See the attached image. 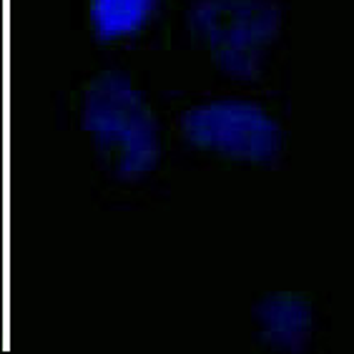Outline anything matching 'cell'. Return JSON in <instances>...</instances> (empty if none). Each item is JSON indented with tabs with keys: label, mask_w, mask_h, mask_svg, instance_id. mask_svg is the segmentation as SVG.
Here are the masks:
<instances>
[{
	"label": "cell",
	"mask_w": 354,
	"mask_h": 354,
	"mask_svg": "<svg viewBox=\"0 0 354 354\" xmlns=\"http://www.w3.org/2000/svg\"><path fill=\"white\" fill-rule=\"evenodd\" d=\"M81 129L109 171L121 181H141L164 158L161 126L149 98L123 71H103L81 98Z\"/></svg>",
	"instance_id": "obj_1"
},
{
	"label": "cell",
	"mask_w": 354,
	"mask_h": 354,
	"mask_svg": "<svg viewBox=\"0 0 354 354\" xmlns=\"http://www.w3.org/2000/svg\"><path fill=\"white\" fill-rule=\"evenodd\" d=\"M186 28L221 73L252 83L279 43L284 8L277 0H191Z\"/></svg>",
	"instance_id": "obj_2"
},
{
	"label": "cell",
	"mask_w": 354,
	"mask_h": 354,
	"mask_svg": "<svg viewBox=\"0 0 354 354\" xmlns=\"http://www.w3.org/2000/svg\"><path fill=\"white\" fill-rule=\"evenodd\" d=\"M181 133L194 149L249 166L277 164L286 143L279 118L261 103L239 95L194 103L181 113Z\"/></svg>",
	"instance_id": "obj_3"
},
{
	"label": "cell",
	"mask_w": 354,
	"mask_h": 354,
	"mask_svg": "<svg viewBox=\"0 0 354 354\" xmlns=\"http://www.w3.org/2000/svg\"><path fill=\"white\" fill-rule=\"evenodd\" d=\"M254 327L266 347L279 354L307 352L314 337V309L304 297L272 292L254 307Z\"/></svg>",
	"instance_id": "obj_4"
},
{
	"label": "cell",
	"mask_w": 354,
	"mask_h": 354,
	"mask_svg": "<svg viewBox=\"0 0 354 354\" xmlns=\"http://www.w3.org/2000/svg\"><path fill=\"white\" fill-rule=\"evenodd\" d=\"M156 8L158 0H91L88 21L98 41H129L149 26Z\"/></svg>",
	"instance_id": "obj_5"
}]
</instances>
